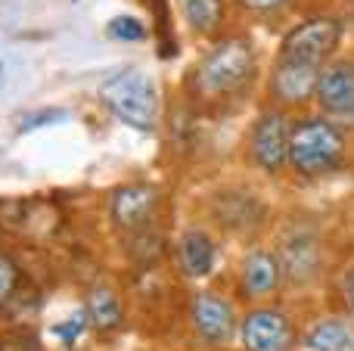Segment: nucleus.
Instances as JSON below:
<instances>
[{"label":"nucleus","mask_w":354,"mask_h":351,"mask_svg":"<svg viewBox=\"0 0 354 351\" xmlns=\"http://www.w3.org/2000/svg\"><path fill=\"white\" fill-rule=\"evenodd\" d=\"M283 290V274L274 249L252 246L239 261L236 274V296L245 305H264Z\"/></svg>","instance_id":"obj_10"},{"label":"nucleus","mask_w":354,"mask_h":351,"mask_svg":"<svg viewBox=\"0 0 354 351\" xmlns=\"http://www.w3.org/2000/svg\"><path fill=\"white\" fill-rule=\"evenodd\" d=\"M314 103L320 115L339 124H354V59L351 56H333L320 66Z\"/></svg>","instance_id":"obj_8"},{"label":"nucleus","mask_w":354,"mask_h":351,"mask_svg":"<svg viewBox=\"0 0 354 351\" xmlns=\"http://www.w3.org/2000/svg\"><path fill=\"white\" fill-rule=\"evenodd\" d=\"M0 84H3V68H0Z\"/></svg>","instance_id":"obj_24"},{"label":"nucleus","mask_w":354,"mask_h":351,"mask_svg":"<svg viewBox=\"0 0 354 351\" xmlns=\"http://www.w3.org/2000/svg\"><path fill=\"white\" fill-rule=\"evenodd\" d=\"M342 298H345V308H348V314L354 317V267L342 274Z\"/></svg>","instance_id":"obj_22"},{"label":"nucleus","mask_w":354,"mask_h":351,"mask_svg":"<svg viewBox=\"0 0 354 351\" xmlns=\"http://www.w3.org/2000/svg\"><path fill=\"white\" fill-rule=\"evenodd\" d=\"M84 330H87V314H78V317H72L68 323H62L56 333H59L62 342H75L81 333H84Z\"/></svg>","instance_id":"obj_20"},{"label":"nucleus","mask_w":354,"mask_h":351,"mask_svg":"<svg viewBox=\"0 0 354 351\" xmlns=\"http://www.w3.org/2000/svg\"><path fill=\"white\" fill-rule=\"evenodd\" d=\"M84 314H87V323H91L93 330H100V333H112V330L122 327L124 302L115 286H109V283L91 286L87 298H84Z\"/></svg>","instance_id":"obj_14"},{"label":"nucleus","mask_w":354,"mask_h":351,"mask_svg":"<svg viewBox=\"0 0 354 351\" xmlns=\"http://www.w3.org/2000/svg\"><path fill=\"white\" fill-rule=\"evenodd\" d=\"M289 0H239V6L243 10H249V12H274V10H280V6H286Z\"/></svg>","instance_id":"obj_21"},{"label":"nucleus","mask_w":354,"mask_h":351,"mask_svg":"<svg viewBox=\"0 0 354 351\" xmlns=\"http://www.w3.org/2000/svg\"><path fill=\"white\" fill-rule=\"evenodd\" d=\"M156 209H159V190L153 184H124L109 196V218L124 234L143 230L156 218Z\"/></svg>","instance_id":"obj_12"},{"label":"nucleus","mask_w":354,"mask_h":351,"mask_svg":"<svg viewBox=\"0 0 354 351\" xmlns=\"http://www.w3.org/2000/svg\"><path fill=\"white\" fill-rule=\"evenodd\" d=\"M236 308L227 296L199 290L189 298V327L205 348H224L236 336Z\"/></svg>","instance_id":"obj_9"},{"label":"nucleus","mask_w":354,"mask_h":351,"mask_svg":"<svg viewBox=\"0 0 354 351\" xmlns=\"http://www.w3.org/2000/svg\"><path fill=\"white\" fill-rule=\"evenodd\" d=\"M56 122H66V112H62V109L31 112V115L22 118V124H19V134H28V131H35V128H47V124H56Z\"/></svg>","instance_id":"obj_19"},{"label":"nucleus","mask_w":354,"mask_h":351,"mask_svg":"<svg viewBox=\"0 0 354 351\" xmlns=\"http://www.w3.org/2000/svg\"><path fill=\"white\" fill-rule=\"evenodd\" d=\"M289 128H292V118L280 106H268L255 115L245 134V159L255 171L270 174V178L286 171Z\"/></svg>","instance_id":"obj_6"},{"label":"nucleus","mask_w":354,"mask_h":351,"mask_svg":"<svg viewBox=\"0 0 354 351\" xmlns=\"http://www.w3.org/2000/svg\"><path fill=\"white\" fill-rule=\"evenodd\" d=\"M308 351H354V327L342 317H320L301 336Z\"/></svg>","instance_id":"obj_15"},{"label":"nucleus","mask_w":354,"mask_h":351,"mask_svg":"<svg viewBox=\"0 0 354 351\" xmlns=\"http://www.w3.org/2000/svg\"><path fill=\"white\" fill-rule=\"evenodd\" d=\"M174 258L187 280H205L218 267V243L208 230L187 227L174 246Z\"/></svg>","instance_id":"obj_13"},{"label":"nucleus","mask_w":354,"mask_h":351,"mask_svg":"<svg viewBox=\"0 0 354 351\" xmlns=\"http://www.w3.org/2000/svg\"><path fill=\"white\" fill-rule=\"evenodd\" d=\"M19 283H22V271H19V265L10 258V255L0 252V308L12 302Z\"/></svg>","instance_id":"obj_18"},{"label":"nucleus","mask_w":354,"mask_h":351,"mask_svg":"<svg viewBox=\"0 0 354 351\" xmlns=\"http://www.w3.org/2000/svg\"><path fill=\"white\" fill-rule=\"evenodd\" d=\"M342 37H345V19L342 16H330V12L308 16L283 35L280 50H277L274 59L301 62V66L320 68L326 59H333V56L339 53Z\"/></svg>","instance_id":"obj_4"},{"label":"nucleus","mask_w":354,"mask_h":351,"mask_svg":"<svg viewBox=\"0 0 354 351\" xmlns=\"http://www.w3.org/2000/svg\"><path fill=\"white\" fill-rule=\"evenodd\" d=\"M274 255L280 261L286 290H308L324 277V243L308 224H289L277 240Z\"/></svg>","instance_id":"obj_5"},{"label":"nucleus","mask_w":354,"mask_h":351,"mask_svg":"<svg viewBox=\"0 0 354 351\" xmlns=\"http://www.w3.org/2000/svg\"><path fill=\"white\" fill-rule=\"evenodd\" d=\"M348 162V137L326 115H301L289 128L286 168L301 180H320L342 171Z\"/></svg>","instance_id":"obj_2"},{"label":"nucleus","mask_w":354,"mask_h":351,"mask_svg":"<svg viewBox=\"0 0 354 351\" xmlns=\"http://www.w3.org/2000/svg\"><path fill=\"white\" fill-rule=\"evenodd\" d=\"M106 35H109L112 41H122V44H140V41H147L149 28L137 16L122 12V16H112L109 22H106Z\"/></svg>","instance_id":"obj_17"},{"label":"nucleus","mask_w":354,"mask_h":351,"mask_svg":"<svg viewBox=\"0 0 354 351\" xmlns=\"http://www.w3.org/2000/svg\"><path fill=\"white\" fill-rule=\"evenodd\" d=\"M243 351H292L299 330L283 308L274 305H252L236 323Z\"/></svg>","instance_id":"obj_7"},{"label":"nucleus","mask_w":354,"mask_h":351,"mask_svg":"<svg viewBox=\"0 0 354 351\" xmlns=\"http://www.w3.org/2000/svg\"><path fill=\"white\" fill-rule=\"evenodd\" d=\"M100 103L134 131H156L162 115L159 87L140 68H122L100 84Z\"/></svg>","instance_id":"obj_3"},{"label":"nucleus","mask_w":354,"mask_h":351,"mask_svg":"<svg viewBox=\"0 0 354 351\" xmlns=\"http://www.w3.org/2000/svg\"><path fill=\"white\" fill-rule=\"evenodd\" d=\"M180 19L193 35H214L224 25V0H177Z\"/></svg>","instance_id":"obj_16"},{"label":"nucleus","mask_w":354,"mask_h":351,"mask_svg":"<svg viewBox=\"0 0 354 351\" xmlns=\"http://www.w3.org/2000/svg\"><path fill=\"white\" fill-rule=\"evenodd\" d=\"M342 3H345V12L354 19V0H342Z\"/></svg>","instance_id":"obj_23"},{"label":"nucleus","mask_w":354,"mask_h":351,"mask_svg":"<svg viewBox=\"0 0 354 351\" xmlns=\"http://www.w3.org/2000/svg\"><path fill=\"white\" fill-rule=\"evenodd\" d=\"M317 66H301V62L274 59L268 72V103L280 109H301L314 103V87H317Z\"/></svg>","instance_id":"obj_11"},{"label":"nucleus","mask_w":354,"mask_h":351,"mask_svg":"<svg viewBox=\"0 0 354 351\" xmlns=\"http://www.w3.org/2000/svg\"><path fill=\"white\" fill-rule=\"evenodd\" d=\"M258 56L249 37L233 35L212 44L189 72V93L205 103H221L245 93L255 81Z\"/></svg>","instance_id":"obj_1"}]
</instances>
